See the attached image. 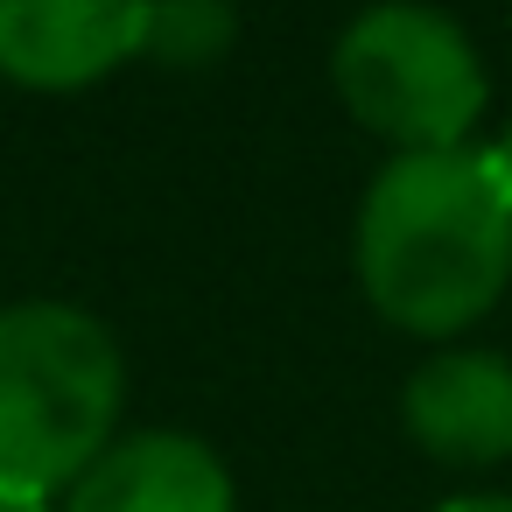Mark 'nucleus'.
<instances>
[{"label":"nucleus","instance_id":"obj_1","mask_svg":"<svg viewBox=\"0 0 512 512\" xmlns=\"http://www.w3.org/2000/svg\"><path fill=\"white\" fill-rule=\"evenodd\" d=\"M358 281L414 337L477 323L512 281V183L491 148L393 155L358 204Z\"/></svg>","mask_w":512,"mask_h":512},{"label":"nucleus","instance_id":"obj_2","mask_svg":"<svg viewBox=\"0 0 512 512\" xmlns=\"http://www.w3.org/2000/svg\"><path fill=\"white\" fill-rule=\"evenodd\" d=\"M127 365L99 316L71 302L0 309V505H50L120 428Z\"/></svg>","mask_w":512,"mask_h":512},{"label":"nucleus","instance_id":"obj_3","mask_svg":"<svg viewBox=\"0 0 512 512\" xmlns=\"http://www.w3.org/2000/svg\"><path fill=\"white\" fill-rule=\"evenodd\" d=\"M337 99L358 127L386 134L400 155L463 148L484 113V64L470 36L421 0H379L365 8L330 57Z\"/></svg>","mask_w":512,"mask_h":512},{"label":"nucleus","instance_id":"obj_4","mask_svg":"<svg viewBox=\"0 0 512 512\" xmlns=\"http://www.w3.org/2000/svg\"><path fill=\"white\" fill-rule=\"evenodd\" d=\"M148 0H0V78L78 92L141 57Z\"/></svg>","mask_w":512,"mask_h":512},{"label":"nucleus","instance_id":"obj_5","mask_svg":"<svg viewBox=\"0 0 512 512\" xmlns=\"http://www.w3.org/2000/svg\"><path fill=\"white\" fill-rule=\"evenodd\" d=\"M232 505L239 498L218 449L176 428L120 435L71 484V512H232Z\"/></svg>","mask_w":512,"mask_h":512},{"label":"nucleus","instance_id":"obj_6","mask_svg":"<svg viewBox=\"0 0 512 512\" xmlns=\"http://www.w3.org/2000/svg\"><path fill=\"white\" fill-rule=\"evenodd\" d=\"M407 435L442 463L512 456V365L491 351H442L400 393Z\"/></svg>","mask_w":512,"mask_h":512},{"label":"nucleus","instance_id":"obj_7","mask_svg":"<svg viewBox=\"0 0 512 512\" xmlns=\"http://www.w3.org/2000/svg\"><path fill=\"white\" fill-rule=\"evenodd\" d=\"M232 43V8L225 0H148V36L141 50H162V57H218Z\"/></svg>","mask_w":512,"mask_h":512},{"label":"nucleus","instance_id":"obj_8","mask_svg":"<svg viewBox=\"0 0 512 512\" xmlns=\"http://www.w3.org/2000/svg\"><path fill=\"white\" fill-rule=\"evenodd\" d=\"M435 512H512V498H449V505H435Z\"/></svg>","mask_w":512,"mask_h":512},{"label":"nucleus","instance_id":"obj_9","mask_svg":"<svg viewBox=\"0 0 512 512\" xmlns=\"http://www.w3.org/2000/svg\"><path fill=\"white\" fill-rule=\"evenodd\" d=\"M491 155H498V169H505V183H512V127H505V141H498Z\"/></svg>","mask_w":512,"mask_h":512},{"label":"nucleus","instance_id":"obj_10","mask_svg":"<svg viewBox=\"0 0 512 512\" xmlns=\"http://www.w3.org/2000/svg\"><path fill=\"white\" fill-rule=\"evenodd\" d=\"M0 512H50V505H0Z\"/></svg>","mask_w":512,"mask_h":512}]
</instances>
